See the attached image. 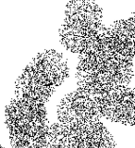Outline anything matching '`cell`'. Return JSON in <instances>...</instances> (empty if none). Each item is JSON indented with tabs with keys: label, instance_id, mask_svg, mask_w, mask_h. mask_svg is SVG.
I'll return each instance as SVG.
<instances>
[{
	"label": "cell",
	"instance_id": "obj_1",
	"mask_svg": "<svg viewBox=\"0 0 135 148\" xmlns=\"http://www.w3.org/2000/svg\"><path fill=\"white\" fill-rule=\"evenodd\" d=\"M83 90L96 103L101 118L135 126V88L87 87Z\"/></svg>",
	"mask_w": 135,
	"mask_h": 148
},
{
	"label": "cell",
	"instance_id": "obj_2",
	"mask_svg": "<svg viewBox=\"0 0 135 148\" xmlns=\"http://www.w3.org/2000/svg\"><path fill=\"white\" fill-rule=\"evenodd\" d=\"M58 121L65 123L71 120L82 122L100 120L101 116L95 102L87 92L79 88L65 96L58 108Z\"/></svg>",
	"mask_w": 135,
	"mask_h": 148
}]
</instances>
